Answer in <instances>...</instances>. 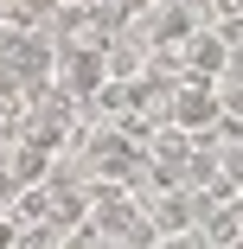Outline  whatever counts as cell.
Returning <instances> with one entry per match:
<instances>
[{
	"mask_svg": "<svg viewBox=\"0 0 243 249\" xmlns=\"http://www.w3.org/2000/svg\"><path fill=\"white\" fill-rule=\"evenodd\" d=\"M83 166L96 179H122V185H141V173H148V147H141L134 134L122 128H96L83 141Z\"/></svg>",
	"mask_w": 243,
	"mask_h": 249,
	"instance_id": "1",
	"label": "cell"
},
{
	"mask_svg": "<svg viewBox=\"0 0 243 249\" xmlns=\"http://www.w3.org/2000/svg\"><path fill=\"white\" fill-rule=\"evenodd\" d=\"M218 115H224V103H218V83H211V77H186V83L173 89V122H179L186 134L218 128Z\"/></svg>",
	"mask_w": 243,
	"mask_h": 249,
	"instance_id": "2",
	"label": "cell"
},
{
	"mask_svg": "<svg viewBox=\"0 0 243 249\" xmlns=\"http://www.w3.org/2000/svg\"><path fill=\"white\" fill-rule=\"evenodd\" d=\"M230 71V45H224V32H192L186 38V77H224Z\"/></svg>",
	"mask_w": 243,
	"mask_h": 249,
	"instance_id": "3",
	"label": "cell"
},
{
	"mask_svg": "<svg viewBox=\"0 0 243 249\" xmlns=\"http://www.w3.org/2000/svg\"><path fill=\"white\" fill-rule=\"evenodd\" d=\"M148 160H154V166H173V173L186 179V160H192V134H186L179 122L154 128V134H148Z\"/></svg>",
	"mask_w": 243,
	"mask_h": 249,
	"instance_id": "4",
	"label": "cell"
},
{
	"mask_svg": "<svg viewBox=\"0 0 243 249\" xmlns=\"http://www.w3.org/2000/svg\"><path fill=\"white\" fill-rule=\"evenodd\" d=\"M7 217L26 230V224H52V185H19L13 192V205H7Z\"/></svg>",
	"mask_w": 243,
	"mask_h": 249,
	"instance_id": "5",
	"label": "cell"
},
{
	"mask_svg": "<svg viewBox=\"0 0 243 249\" xmlns=\"http://www.w3.org/2000/svg\"><path fill=\"white\" fill-rule=\"evenodd\" d=\"M58 249H103V230H96V217H90V224H71Z\"/></svg>",
	"mask_w": 243,
	"mask_h": 249,
	"instance_id": "6",
	"label": "cell"
},
{
	"mask_svg": "<svg viewBox=\"0 0 243 249\" xmlns=\"http://www.w3.org/2000/svg\"><path fill=\"white\" fill-rule=\"evenodd\" d=\"M205 7H211L218 19H243V0H205Z\"/></svg>",
	"mask_w": 243,
	"mask_h": 249,
	"instance_id": "7",
	"label": "cell"
},
{
	"mask_svg": "<svg viewBox=\"0 0 243 249\" xmlns=\"http://www.w3.org/2000/svg\"><path fill=\"white\" fill-rule=\"evenodd\" d=\"M13 243H19V224H13V217H0V249H13Z\"/></svg>",
	"mask_w": 243,
	"mask_h": 249,
	"instance_id": "8",
	"label": "cell"
}]
</instances>
